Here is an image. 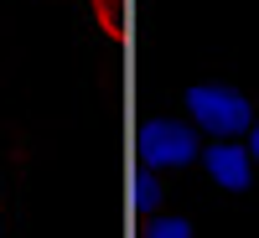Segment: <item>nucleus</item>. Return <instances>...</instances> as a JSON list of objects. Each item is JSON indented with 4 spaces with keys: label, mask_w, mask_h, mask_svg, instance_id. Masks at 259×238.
<instances>
[{
    "label": "nucleus",
    "mask_w": 259,
    "mask_h": 238,
    "mask_svg": "<svg viewBox=\"0 0 259 238\" xmlns=\"http://www.w3.org/2000/svg\"><path fill=\"white\" fill-rule=\"evenodd\" d=\"M182 104H187V119L197 124V135H212V140H244V129L254 124V104L233 83H192Z\"/></svg>",
    "instance_id": "nucleus-1"
},
{
    "label": "nucleus",
    "mask_w": 259,
    "mask_h": 238,
    "mask_svg": "<svg viewBox=\"0 0 259 238\" xmlns=\"http://www.w3.org/2000/svg\"><path fill=\"white\" fill-rule=\"evenodd\" d=\"M145 156H150V166L156 171H177V166H187V161H197L202 156V145H197V124L192 119H156L150 124V140H145Z\"/></svg>",
    "instance_id": "nucleus-2"
},
{
    "label": "nucleus",
    "mask_w": 259,
    "mask_h": 238,
    "mask_svg": "<svg viewBox=\"0 0 259 238\" xmlns=\"http://www.w3.org/2000/svg\"><path fill=\"white\" fill-rule=\"evenodd\" d=\"M202 166H207L212 186H223V192H244V186H254V171H259L244 140H212V145L202 150Z\"/></svg>",
    "instance_id": "nucleus-3"
},
{
    "label": "nucleus",
    "mask_w": 259,
    "mask_h": 238,
    "mask_svg": "<svg viewBox=\"0 0 259 238\" xmlns=\"http://www.w3.org/2000/svg\"><path fill=\"white\" fill-rule=\"evenodd\" d=\"M145 238H192V223L182 218V212H171V218H156V223H150Z\"/></svg>",
    "instance_id": "nucleus-4"
},
{
    "label": "nucleus",
    "mask_w": 259,
    "mask_h": 238,
    "mask_svg": "<svg viewBox=\"0 0 259 238\" xmlns=\"http://www.w3.org/2000/svg\"><path fill=\"white\" fill-rule=\"evenodd\" d=\"M244 145H249V156H254V166H259V114H254V124L244 129Z\"/></svg>",
    "instance_id": "nucleus-5"
},
{
    "label": "nucleus",
    "mask_w": 259,
    "mask_h": 238,
    "mask_svg": "<svg viewBox=\"0 0 259 238\" xmlns=\"http://www.w3.org/2000/svg\"><path fill=\"white\" fill-rule=\"evenodd\" d=\"M0 212H6V197H0Z\"/></svg>",
    "instance_id": "nucleus-6"
}]
</instances>
